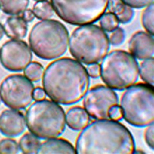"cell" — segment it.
<instances>
[{
    "label": "cell",
    "instance_id": "6da1fadb",
    "mask_svg": "<svg viewBox=\"0 0 154 154\" xmlns=\"http://www.w3.org/2000/svg\"><path fill=\"white\" fill-rule=\"evenodd\" d=\"M42 85L51 100L57 103L70 105L83 98L89 90L90 79L86 69L79 62L64 57L46 67Z\"/></svg>",
    "mask_w": 154,
    "mask_h": 154
},
{
    "label": "cell",
    "instance_id": "7a4b0ae2",
    "mask_svg": "<svg viewBox=\"0 0 154 154\" xmlns=\"http://www.w3.org/2000/svg\"><path fill=\"white\" fill-rule=\"evenodd\" d=\"M77 137V154H133L136 146L132 134L118 121L97 119L82 130Z\"/></svg>",
    "mask_w": 154,
    "mask_h": 154
},
{
    "label": "cell",
    "instance_id": "3957f363",
    "mask_svg": "<svg viewBox=\"0 0 154 154\" xmlns=\"http://www.w3.org/2000/svg\"><path fill=\"white\" fill-rule=\"evenodd\" d=\"M69 33L65 26L55 20H42L31 30L29 42L38 57L52 60L61 57L68 48Z\"/></svg>",
    "mask_w": 154,
    "mask_h": 154
},
{
    "label": "cell",
    "instance_id": "277c9868",
    "mask_svg": "<svg viewBox=\"0 0 154 154\" xmlns=\"http://www.w3.org/2000/svg\"><path fill=\"white\" fill-rule=\"evenodd\" d=\"M109 38L105 31L94 24L81 26L70 37V53L79 62L89 65L97 63L106 55L110 48Z\"/></svg>",
    "mask_w": 154,
    "mask_h": 154
},
{
    "label": "cell",
    "instance_id": "5b68a950",
    "mask_svg": "<svg viewBox=\"0 0 154 154\" xmlns=\"http://www.w3.org/2000/svg\"><path fill=\"white\" fill-rule=\"evenodd\" d=\"M27 128L41 139H51L61 135L65 130L66 118L62 107L48 100L37 101L27 109Z\"/></svg>",
    "mask_w": 154,
    "mask_h": 154
},
{
    "label": "cell",
    "instance_id": "8992f818",
    "mask_svg": "<svg viewBox=\"0 0 154 154\" xmlns=\"http://www.w3.org/2000/svg\"><path fill=\"white\" fill-rule=\"evenodd\" d=\"M100 75L107 86L118 91L127 89L137 82L139 66L131 54L120 50L112 51L103 59Z\"/></svg>",
    "mask_w": 154,
    "mask_h": 154
},
{
    "label": "cell",
    "instance_id": "52a82bcc",
    "mask_svg": "<svg viewBox=\"0 0 154 154\" xmlns=\"http://www.w3.org/2000/svg\"><path fill=\"white\" fill-rule=\"evenodd\" d=\"M154 86L138 83L128 88L121 97L123 118L132 126L143 127L154 123Z\"/></svg>",
    "mask_w": 154,
    "mask_h": 154
},
{
    "label": "cell",
    "instance_id": "ba28073f",
    "mask_svg": "<svg viewBox=\"0 0 154 154\" xmlns=\"http://www.w3.org/2000/svg\"><path fill=\"white\" fill-rule=\"evenodd\" d=\"M110 0H51L60 19L75 26L90 24L100 20L108 9Z\"/></svg>",
    "mask_w": 154,
    "mask_h": 154
},
{
    "label": "cell",
    "instance_id": "9c48e42d",
    "mask_svg": "<svg viewBox=\"0 0 154 154\" xmlns=\"http://www.w3.org/2000/svg\"><path fill=\"white\" fill-rule=\"evenodd\" d=\"M34 87L26 76L13 75L5 78L0 86L1 100L9 108L15 110L24 109L32 102Z\"/></svg>",
    "mask_w": 154,
    "mask_h": 154
},
{
    "label": "cell",
    "instance_id": "30bf717a",
    "mask_svg": "<svg viewBox=\"0 0 154 154\" xmlns=\"http://www.w3.org/2000/svg\"><path fill=\"white\" fill-rule=\"evenodd\" d=\"M83 104L89 116L96 119H109L110 109L118 105L119 99L112 89L98 85L88 90L83 97Z\"/></svg>",
    "mask_w": 154,
    "mask_h": 154
},
{
    "label": "cell",
    "instance_id": "8fae6325",
    "mask_svg": "<svg viewBox=\"0 0 154 154\" xmlns=\"http://www.w3.org/2000/svg\"><path fill=\"white\" fill-rule=\"evenodd\" d=\"M32 54L24 41L12 39L7 41L0 50V61L5 69L11 72H20L31 63Z\"/></svg>",
    "mask_w": 154,
    "mask_h": 154
},
{
    "label": "cell",
    "instance_id": "7c38bea8",
    "mask_svg": "<svg viewBox=\"0 0 154 154\" xmlns=\"http://www.w3.org/2000/svg\"><path fill=\"white\" fill-rule=\"evenodd\" d=\"M26 127L25 118L20 111L5 110L0 115V132L6 137H18L24 133Z\"/></svg>",
    "mask_w": 154,
    "mask_h": 154
},
{
    "label": "cell",
    "instance_id": "4fadbf2b",
    "mask_svg": "<svg viewBox=\"0 0 154 154\" xmlns=\"http://www.w3.org/2000/svg\"><path fill=\"white\" fill-rule=\"evenodd\" d=\"M153 36L144 31H138L133 34L129 42L130 53L135 58L140 60L153 57Z\"/></svg>",
    "mask_w": 154,
    "mask_h": 154
},
{
    "label": "cell",
    "instance_id": "5bb4252c",
    "mask_svg": "<svg viewBox=\"0 0 154 154\" xmlns=\"http://www.w3.org/2000/svg\"><path fill=\"white\" fill-rule=\"evenodd\" d=\"M5 34L12 39L19 40L26 36L27 23L20 16H12L7 19L3 26Z\"/></svg>",
    "mask_w": 154,
    "mask_h": 154
},
{
    "label": "cell",
    "instance_id": "9a60e30c",
    "mask_svg": "<svg viewBox=\"0 0 154 154\" xmlns=\"http://www.w3.org/2000/svg\"><path fill=\"white\" fill-rule=\"evenodd\" d=\"M38 154H76L75 147L67 140L62 138H53L41 144Z\"/></svg>",
    "mask_w": 154,
    "mask_h": 154
},
{
    "label": "cell",
    "instance_id": "2e32d148",
    "mask_svg": "<svg viewBox=\"0 0 154 154\" xmlns=\"http://www.w3.org/2000/svg\"><path fill=\"white\" fill-rule=\"evenodd\" d=\"M67 126L74 131L82 130L89 124L90 118L85 109L76 106L70 108L66 116Z\"/></svg>",
    "mask_w": 154,
    "mask_h": 154
},
{
    "label": "cell",
    "instance_id": "e0dca14e",
    "mask_svg": "<svg viewBox=\"0 0 154 154\" xmlns=\"http://www.w3.org/2000/svg\"><path fill=\"white\" fill-rule=\"evenodd\" d=\"M108 8L109 12L115 15L122 24L130 23L134 17L133 9L122 0H110Z\"/></svg>",
    "mask_w": 154,
    "mask_h": 154
},
{
    "label": "cell",
    "instance_id": "ac0fdd59",
    "mask_svg": "<svg viewBox=\"0 0 154 154\" xmlns=\"http://www.w3.org/2000/svg\"><path fill=\"white\" fill-rule=\"evenodd\" d=\"M29 4V0H0V9L7 14L16 16L23 13Z\"/></svg>",
    "mask_w": 154,
    "mask_h": 154
},
{
    "label": "cell",
    "instance_id": "d6986e66",
    "mask_svg": "<svg viewBox=\"0 0 154 154\" xmlns=\"http://www.w3.org/2000/svg\"><path fill=\"white\" fill-rule=\"evenodd\" d=\"M41 144L38 137L32 133H26L22 137L19 141L20 150L25 154L38 153Z\"/></svg>",
    "mask_w": 154,
    "mask_h": 154
},
{
    "label": "cell",
    "instance_id": "ffe728a7",
    "mask_svg": "<svg viewBox=\"0 0 154 154\" xmlns=\"http://www.w3.org/2000/svg\"><path fill=\"white\" fill-rule=\"evenodd\" d=\"M32 11L35 17L40 20L50 18L54 12L52 4L48 1H38L34 5Z\"/></svg>",
    "mask_w": 154,
    "mask_h": 154
},
{
    "label": "cell",
    "instance_id": "44dd1931",
    "mask_svg": "<svg viewBox=\"0 0 154 154\" xmlns=\"http://www.w3.org/2000/svg\"><path fill=\"white\" fill-rule=\"evenodd\" d=\"M139 75L147 84L154 86L153 57L144 60L139 67Z\"/></svg>",
    "mask_w": 154,
    "mask_h": 154
},
{
    "label": "cell",
    "instance_id": "7402d4cb",
    "mask_svg": "<svg viewBox=\"0 0 154 154\" xmlns=\"http://www.w3.org/2000/svg\"><path fill=\"white\" fill-rule=\"evenodd\" d=\"M44 67L40 63L33 62L27 66L24 71V74L31 82H36L40 80L44 72Z\"/></svg>",
    "mask_w": 154,
    "mask_h": 154
},
{
    "label": "cell",
    "instance_id": "603a6c76",
    "mask_svg": "<svg viewBox=\"0 0 154 154\" xmlns=\"http://www.w3.org/2000/svg\"><path fill=\"white\" fill-rule=\"evenodd\" d=\"M119 22L116 16L110 12L104 14L100 19V24L104 31L112 32L118 28Z\"/></svg>",
    "mask_w": 154,
    "mask_h": 154
},
{
    "label": "cell",
    "instance_id": "cb8c5ba5",
    "mask_svg": "<svg viewBox=\"0 0 154 154\" xmlns=\"http://www.w3.org/2000/svg\"><path fill=\"white\" fill-rule=\"evenodd\" d=\"M142 15V23L146 30L152 35H154V4L146 7Z\"/></svg>",
    "mask_w": 154,
    "mask_h": 154
},
{
    "label": "cell",
    "instance_id": "d4e9b609",
    "mask_svg": "<svg viewBox=\"0 0 154 154\" xmlns=\"http://www.w3.org/2000/svg\"><path fill=\"white\" fill-rule=\"evenodd\" d=\"M19 152L18 144L15 140L5 138L0 141V153L17 154Z\"/></svg>",
    "mask_w": 154,
    "mask_h": 154
},
{
    "label": "cell",
    "instance_id": "484cf974",
    "mask_svg": "<svg viewBox=\"0 0 154 154\" xmlns=\"http://www.w3.org/2000/svg\"><path fill=\"white\" fill-rule=\"evenodd\" d=\"M126 37L123 29L118 28L112 31L109 38L110 43L113 46H117L123 43Z\"/></svg>",
    "mask_w": 154,
    "mask_h": 154
},
{
    "label": "cell",
    "instance_id": "4316f807",
    "mask_svg": "<svg viewBox=\"0 0 154 154\" xmlns=\"http://www.w3.org/2000/svg\"><path fill=\"white\" fill-rule=\"evenodd\" d=\"M126 5L136 9L146 7L153 3L154 0H122Z\"/></svg>",
    "mask_w": 154,
    "mask_h": 154
},
{
    "label": "cell",
    "instance_id": "83f0119b",
    "mask_svg": "<svg viewBox=\"0 0 154 154\" xmlns=\"http://www.w3.org/2000/svg\"><path fill=\"white\" fill-rule=\"evenodd\" d=\"M144 133V138L146 143L150 148L154 149V124L147 126Z\"/></svg>",
    "mask_w": 154,
    "mask_h": 154
},
{
    "label": "cell",
    "instance_id": "f1b7e54d",
    "mask_svg": "<svg viewBox=\"0 0 154 154\" xmlns=\"http://www.w3.org/2000/svg\"><path fill=\"white\" fill-rule=\"evenodd\" d=\"M109 116L110 119L116 121L121 120L123 118L121 107L118 105L112 107L110 109Z\"/></svg>",
    "mask_w": 154,
    "mask_h": 154
},
{
    "label": "cell",
    "instance_id": "f546056e",
    "mask_svg": "<svg viewBox=\"0 0 154 154\" xmlns=\"http://www.w3.org/2000/svg\"><path fill=\"white\" fill-rule=\"evenodd\" d=\"M86 70L89 76L92 78H97L100 75V65L97 63L89 64Z\"/></svg>",
    "mask_w": 154,
    "mask_h": 154
},
{
    "label": "cell",
    "instance_id": "4dcf8cb0",
    "mask_svg": "<svg viewBox=\"0 0 154 154\" xmlns=\"http://www.w3.org/2000/svg\"><path fill=\"white\" fill-rule=\"evenodd\" d=\"M46 94L44 89L40 87H37L34 89L33 98L36 101L43 100L46 97Z\"/></svg>",
    "mask_w": 154,
    "mask_h": 154
},
{
    "label": "cell",
    "instance_id": "1f68e13d",
    "mask_svg": "<svg viewBox=\"0 0 154 154\" xmlns=\"http://www.w3.org/2000/svg\"><path fill=\"white\" fill-rule=\"evenodd\" d=\"M22 17L27 23H29L34 20L35 16L33 11L28 9L26 10L23 12Z\"/></svg>",
    "mask_w": 154,
    "mask_h": 154
},
{
    "label": "cell",
    "instance_id": "d6a6232c",
    "mask_svg": "<svg viewBox=\"0 0 154 154\" xmlns=\"http://www.w3.org/2000/svg\"><path fill=\"white\" fill-rule=\"evenodd\" d=\"M5 34L3 26L0 23V40L2 39Z\"/></svg>",
    "mask_w": 154,
    "mask_h": 154
},
{
    "label": "cell",
    "instance_id": "836d02e7",
    "mask_svg": "<svg viewBox=\"0 0 154 154\" xmlns=\"http://www.w3.org/2000/svg\"><path fill=\"white\" fill-rule=\"evenodd\" d=\"M34 1H48V0H34Z\"/></svg>",
    "mask_w": 154,
    "mask_h": 154
},
{
    "label": "cell",
    "instance_id": "e575fe53",
    "mask_svg": "<svg viewBox=\"0 0 154 154\" xmlns=\"http://www.w3.org/2000/svg\"><path fill=\"white\" fill-rule=\"evenodd\" d=\"M1 101H2V100H1V96H0V104H1Z\"/></svg>",
    "mask_w": 154,
    "mask_h": 154
},
{
    "label": "cell",
    "instance_id": "d590c367",
    "mask_svg": "<svg viewBox=\"0 0 154 154\" xmlns=\"http://www.w3.org/2000/svg\"><path fill=\"white\" fill-rule=\"evenodd\" d=\"M0 50H1V49H0Z\"/></svg>",
    "mask_w": 154,
    "mask_h": 154
}]
</instances>
